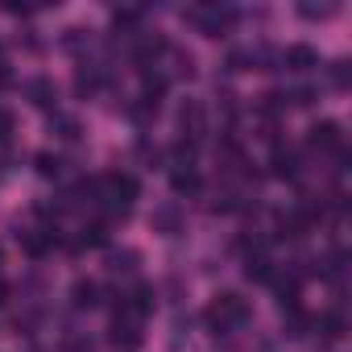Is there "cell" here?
I'll list each match as a JSON object with an SVG mask.
<instances>
[{
    "label": "cell",
    "instance_id": "cell-1",
    "mask_svg": "<svg viewBox=\"0 0 352 352\" xmlns=\"http://www.w3.org/2000/svg\"><path fill=\"white\" fill-rule=\"evenodd\" d=\"M208 323H212V331L216 336H224V331H236V327H245L249 323V302L241 298V294H216L212 302H208Z\"/></svg>",
    "mask_w": 352,
    "mask_h": 352
},
{
    "label": "cell",
    "instance_id": "cell-2",
    "mask_svg": "<svg viewBox=\"0 0 352 352\" xmlns=\"http://www.w3.org/2000/svg\"><path fill=\"white\" fill-rule=\"evenodd\" d=\"M204 38H220L228 25H232V9H224V5H195V9H187L183 13Z\"/></svg>",
    "mask_w": 352,
    "mask_h": 352
},
{
    "label": "cell",
    "instance_id": "cell-3",
    "mask_svg": "<svg viewBox=\"0 0 352 352\" xmlns=\"http://www.w3.org/2000/svg\"><path fill=\"white\" fill-rule=\"evenodd\" d=\"M149 224H153V232H162V236H179V232H183V224H187V216H183V208H179V204L170 199V204L153 208Z\"/></svg>",
    "mask_w": 352,
    "mask_h": 352
},
{
    "label": "cell",
    "instance_id": "cell-4",
    "mask_svg": "<svg viewBox=\"0 0 352 352\" xmlns=\"http://www.w3.org/2000/svg\"><path fill=\"white\" fill-rule=\"evenodd\" d=\"M307 145H311V149L331 153V149H344V133H340V124H336V120H319V124H311V129H307Z\"/></svg>",
    "mask_w": 352,
    "mask_h": 352
},
{
    "label": "cell",
    "instance_id": "cell-5",
    "mask_svg": "<svg viewBox=\"0 0 352 352\" xmlns=\"http://www.w3.org/2000/svg\"><path fill=\"white\" fill-rule=\"evenodd\" d=\"M179 129L191 137V145L208 133V112H204V104H199V100H187V104L179 108Z\"/></svg>",
    "mask_w": 352,
    "mask_h": 352
},
{
    "label": "cell",
    "instance_id": "cell-6",
    "mask_svg": "<svg viewBox=\"0 0 352 352\" xmlns=\"http://www.w3.org/2000/svg\"><path fill=\"white\" fill-rule=\"evenodd\" d=\"M112 340L116 344H141V315H133L129 307H120V315L112 319Z\"/></svg>",
    "mask_w": 352,
    "mask_h": 352
},
{
    "label": "cell",
    "instance_id": "cell-7",
    "mask_svg": "<svg viewBox=\"0 0 352 352\" xmlns=\"http://www.w3.org/2000/svg\"><path fill=\"white\" fill-rule=\"evenodd\" d=\"M282 63L290 67V71H298V75H307V71H315L319 67V50L315 46H286V54H282Z\"/></svg>",
    "mask_w": 352,
    "mask_h": 352
},
{
    "label": "cell",
    "instance_id": "cell-8",
    "mask_svg": "<svg viewBox=\"0 0 352 352\" xmlns=\"http://www.w3.org/2000/svg\"><path fill=\"white\" fill-rule=\"evenodd\" d=\"M25 96H30L38 108H54V104H58V87H54V79H46V75L30 79V83H25Z\"/></svg>",
    "mask_w": 352,
    "mask_h": 352
},
{
    "label": "cell",
    "instance_id": "cell-9",
    "mask_svg": "<svg viewBox=\"0 0 352 352\" xmlns=\"http://www.w3.org/2000/svg\"><path fill=\"white\" fill-rule=\"evenodd\" d=\"M270 170H274V179H298V153L278 145L274 157H270Z\"/></svg>",
    "mask_w": 352,
    "mask_h": 352
},
{
    "label": "cell",
    "instance_id": "cell-10",
    "mask_svg": "<svg viewBox=\"0 0 352 352\" xmlns=\"http://www.w3.org/2000/svg\"><path fill=\"white\" fill-rule=\"evenodd\" d=\"M315 327H319L323 340H340V336L348 331V319H344V311H327V315L315 319Z\"/></svg>",
    "mask_w": 352,
    "mask_h": 352
},
{
    "label": "cell",
    "instance_id": "cell-11",
    "mask_svg": "<svg viewBox=\"0 0 352 352\" xmlns=\"http://www.w3.org/2000/svg\"><path fill=\"white\" fill-rule=\"evenodd\" d=\"M21 245H25L30 257H42V253L54 245V232H21Z\"/></svg>",
    "mask_w": 352,
    "mask_h": 352
},
{
    "label": "cell",
    "instance_id": "cell-12",
    "mask_svg": "<svg viewBox=\"0 0 352 352\" xmlns=\"http://www.w3.org/2000/svg\"><path fill=\"white\" fill-rule=\"evenodd\" d=\"M71 302H75V307H96V302H100V286H96V282H75Z\"/></svg>",
    "mask_w": 352,
    "mask_h": 352
},
{
    "label": "cell",
    "instance_id": "cell-13",
    "mask_svg": "<svg viewBox=\"0 0 352 352\" xmlns=\"http://www.w3.org/2000/svg\"><path fill=\"white\" fill-rule=\"evenodd\" d=\"M79 245H108V224H104V220H91V224H83V236H79Z\"/></svg>",
    "mask_w": 352,
    "mask_h": 352
},
{
    "label": "cell",
    "instance_id": "cell-14",
    "mask_svg": "<svg viewBox=\"0 0 352 352\" xmlns=\"http://www.w3.org/2000/svg\"><path fill=\"white\" fill-rule=\"evenodd\" d=\"M133 265H137V253H129V249H120V253L112 249L108 253V270L112 274H133Z\"/></svg>",
    "mask_w": 352,
    "mask_h": 352
},
{
    "label": "cell",
    "instance_id": "cell-15",
    "mask_svg": "<svg viewBox=\"0 0 352 352\" xmlns=\"http://www.w3.org/2000/svg\"><path fill=\"white\" fill-rule=\"evenodd\" d=\"M282 311H290V319H286V336H294V340H298V336H307L311 319H307V315H302L298 307H282Z\"/></svg>",
    "mask_w": 352,
    "mask_h": 352
},
{
    "label": "cell",
    "instance_id": "cell-16",
    "mask_svg": "<svg viewBox=\"0 0 352 352\" xmlns=\"http://www.w3.org/2000/svg\"><path fill=\"white\" fill-rule=\"evenodd\" d=\"M174 191H179V195H195L199 191V174L195 170H179V174H174Z\"/></svg>",
    "mask_w": 352,
    "mask_h": 352
},
{
    "label": "cell",
    "instance_id": "cell-17",
    "mask_svg": "<svg viewBox=\"0 0 352 352\" xmlns=\"http://www.w3.org/2000/svg\"><path fill=\"white\" fill-rule=\"evenodd\" d=\"M75 87H79V96H96V87H100V67H91V71H79Z\"/></svg>",
    "mask_w": 352,
    "mask_h": 352
},
{
    "label": "cell",
    "instance_id": "cell-18",
    "mask_svg": "<svg viewBox=\"0 0 352 352\" xmlns=\"http://www.w3.org/2000/svg\"><path fill=\"white\" fill-rule=\"evenodd\" d=\"M50 133H58L63 141H75V137H79V120H71V116H54Z\"/></svg>",
    "mask_w": 352,
    "mask_h": 352
},
{
    "label": "cell",
    "instance_id": "cell-19",
    "mask_svg": "<svg viewBox=\"0 0 352 352\" xmlns=\"http://www.w3.org/2000/svg\"><path fill=\"white\" fill-rule=\"evenodd\" d=\"M170 58H174V75H195V58L191 54H183V50H170Z\"/></svg>",
    "mask_w": 352,
    "mask_h": 352
},
{
    "label": "cell",
    "instance_id": "cell-20",
    "mask_svg": "<svg viewBox=\"0 0 352 352\" xmlns=\"http://www.w3.org/2000/svg\"><path fill=\"white\" fill-rule=\"evenodd\" d=\"M327 79H331V87H348V79H352V67L348 63H331V71H327Z\"/></svg>",
    "mask_w": 352,
    "mask_h": 352
},
{
    "label": "cell",
    "instance_id": "cell-21",
    "mask_svg": "<svg viewBox=\"0 0 352 352\" xmlns=\"http://www.w3.org/2000/svg\"><path fill=\"white\" fill-rule=\"evenodd\" d=\"M298 13H302V17H311V21H323V17H331V13H336V5H298Z\"/></svg>",
    "mask_w": 352,
    "mask_h": 352
},
{
    "label": "cell",
    "instance_id": "cell-22",
    "mask_svg": "<svg viewBox=\"0 0 352 352\" xmlns=\"http://www.w3.org/2000/svg\"><path fill=\"white\" fill-rule=\"evenodd\" d=\"M38 170H42L46 179H50V174H58V170H63V162H58L54 153H38Z\"/></svg>",
    "mask_w": 352,
    "mask_h": 352
},
{
    "label": "cell",
    "instance_id": "cell-23",
    "mask_svg": "<svg viewBox=\"0 0 352 352\" xmlns=\"http://www.w3.org/2000/svg\"><path fill=\"white\" fill-rule=\"evenodd\" d=\"M9 133H13V116H9V112H0V141H5Z\"/></svg>",
    "mask_w": 352,
    "mask_h": 352
}]
</instances>
